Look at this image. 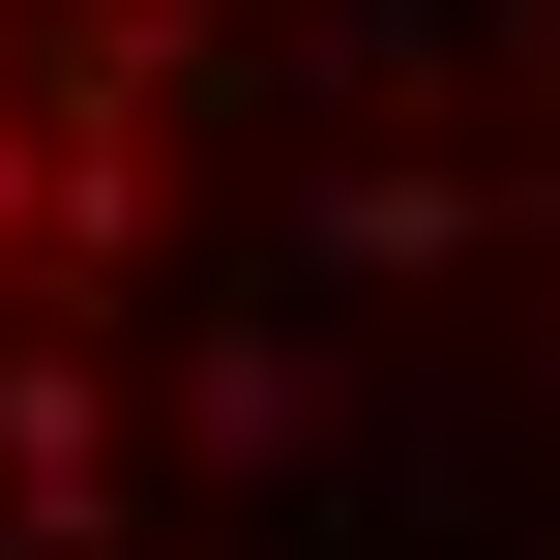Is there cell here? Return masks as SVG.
Wrapping results in <instances>:
<instances>
[{"instance_id":"6da1fadb","label":"cell","mask_w":560,"mask_h":560,"mask_svg":"<svg viewBox=\"0 0 560 560\" xmlns=\"http://www.w3.org/2000/svg\"><path fill=\"white\" fill-rule=\"evenodd\" d=\"M0 560H560V0H0Z\"/></svg>"}]
</instances>
